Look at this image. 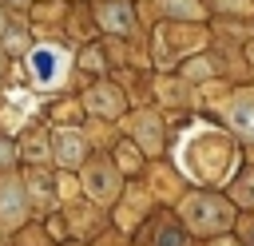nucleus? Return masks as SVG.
<instances>
[{
	"instance_id": "39448f33",
	"label": "nucleus",
	"mask_w": 254,
	"mask_h": 246,
	"mask_svg": "<svg viewBox=\"0 0 254 246\" xmlns=\"http://www.w3.org/2000/svg\"><path fill=\"white\" fill-rule=\"evenodd\" d=\"M0 67H4V56H0Z\"/></svg>"
},
{
	"instance_id": "f03ea898",
	"label": "nucleus",
	"mask_w": 254,
	"mask_h": 246,
	"mask_svg": "<svg viewBox=\"0 0 254 246\" xmlns=\"http://www.w3.org/2000/svg\"><path fill=\"white\" fill-rule=\"evenodd\" d=\"M0 214H4V222H20V214H24V198H20L16 183H8V179H0Z\"/></svg>"
},
{
	"instance_id": "423d86ee",
	"label": "nucleus",
	"mask_w": 254,
	"mask_h": 246,
	"mask_svg": "<svg viewBox=\"0 0 254 246\" xmlns=\"http://www.w3.org/2000/svg\"><path fill=\"white\" fill-rule=\"evenodd\" d=\"M0 28H4V20H0Z\"/></svg>"
},
{
	"instance_id": "f257e3e1",
	"label": "nucleus",
	"mask_w": 254,
	"mask_h": 246,
	"mask_svg": "<svg viewBox=\"0 0 254 246\" xmlns=\"http://www.w3.org/2000/svg\"><path fill=\"white\" fill-rule=\"evenodd\" d=\"M28 67H32L36 83H52L64 67V56H60V48H36V52H28Z\"/></svg>"
},
{
	"instance_id": "20e7f679",
	"label": "nucleus",
	"mask_w": 254,
	"mask_h": 246,
	"mask_svg": "<svg viewBox=\"0 0 254 246\" xmlns=\"http://www.w3.org/2000/svg\"><path fill=\"white\" fill-rule=\"evenodd\" d=\"M107 24H111V28H127V20H123V12H119V8H115V12H107Z\"/></svg>"
},
{
	"instance_id": "7ed1b4c3",
	"label": "nucleus",
	"mask_w": 254,
	"mask_h": 246,
	"mask_svg": "<svg viewBox=\"0 0 254 246\" xmlns=\"http://www.w3.org/2000/svg\"><path fill=\"white\" fill-rule=\"evenodd\" d=\"M60 159H64V163H71V159H75V139H71V135H67V139L60 135Z\"/></svg>"
}]
</instances>
